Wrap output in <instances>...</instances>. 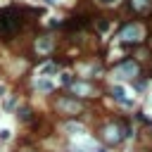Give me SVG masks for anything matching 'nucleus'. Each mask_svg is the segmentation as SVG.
Instances as JSON below:
<instances>
[{
    "mask_svg": "<svg viewBox=\"0 0 152 152\" xmlns=\"http://www.w3.org/2000/svg\"><path fill=\"white\" fill-rule=\"evenodd\" d=\"M21 28L19 10H0V38H10Z\"/></svg>",
    "mask_w": 152,
    "mask_h": 152,
    "instance_id": "nucleus-1",
    "label": "nucleus"
},
{
    "mask_svg": "<svg viewBox=\"0 0 152 152\" xmlns=\"http://www.w3.org/2000/svg\"><path fill=\"white\" fill-rule=\"evenodd\" d=\"M55 107H57V112L64 114V116H76V114L83 112V102H81L78 97H69V95H62V97L55 102Z\"/></svg>",
    "mask_w": 152,
    "mask_h": 152,
    "instance_id": "nucleus-2",
    "label": "nucleus"
},
{
    "mask_svg": "<svg viewBox=\"0 0 152 152\" xmlns=\"http://www.w3.org/2000/svg\"><path fill=\"white\" fill-rule=\"evenodd\" d=\"M100 135H102V140H104V142L116 145L121 138H126V135H128V128H126V126H121V124H107V126H102Z\"/></svg>",
    "mask_w": 152,
    "mask_h": 152,
    "instance_id": "nucleus-3",
    "label": "nucleus"
},
{
    "mask_svg": "<svg viewBox=\"0 0 152 152\" xmlns=\"http://www.w3.org/2000/svg\"><path fill=\"white\" fill-rule=\"evenodd\" d=\"M142 36H145V31H142L140 24H126V26L121 28V33H119V38H121L124 43H133V45L140 43Z\"/></svg>",
    "mask_w": 152,
    "mask_h": 152,
    "instance_id": "nucleus-4",
    "label": "nucleus"
},
{
    "mask_svg": "<svg viewBox=\"0 0 152 152\" xmlns=\"http://www.w3.org/2000/svg\"><path fill=\"white\" fill-rule=\"evenodd\" d=\"M114 74L119 76V78H135L138 74H140V66L133 62V59H126V62H121V64H116V69H114Z\"/></svg>",
    "mask_w": 152,
    "mask_h": 152,
    "instance_id": "nucleus-5",
    "label": "nucleus"
},
{
    "mask_svg": "<svg viewBox=\"0 0 152 152\" xmlns=\"http://www.w3.org/2000/svg\"><path fill=\"white\" fill-rule=\"evenodd\" d=\"M71 93L78 97H86V95H93V86L86 81H76V83H71Z\"/></svg>",
    "mask_w": 152,
    "mask_h": 152,
    "instance_id": "nucleus-6",
    "label": "nucleus"
},
{
    "mask_svg": "<svg viewBox=\"0 0 152 152\" xmlns=\"http://www.w3.org/2000/svg\"><path fill=\"white\" fill-rule=\"evenodd\" d=\"M36 50H38V52H43V55H45V52H50V50H52V38H48V36L38 38V40H36Z\"/></svg>",
    "mask_w": 152,
    "mask_h": 152,
    "instance_id": "nucleus-7",
    "label": "nucleus"
},
{
    "mask_svg": "<svg viewBox=\"0 0 152 152\" xmlns=\"http://www.w3.org/2000/svg\"><path fill=\"white\" fill-rule=\"evenodd\" d=\"M112 95H114L116 102H121V104H131V100L126 97V90H124L121 86H114V88H112Z\"/></svg>",
    "mask_w": 152,
    "mask_h": 152,
    "instance_id": "nucleus-8",
    "label": "nucleus"
},
{
    "mask_svg": "<svg viewBox=\"0 0 152 152\" xmlns=\"http://www.w3.org/2000/svg\"><path fill=\"white\" fill-rule=\"evenodd\" d=\"M150 2H152V0H131V10H133V12H145V10L150 7Z\"/></svg>",
    "mask_w": 152,
    "mask_h": 152,
    "instance_id": "nucleus-9",
    "label": "nucleus"
},
{
    "mask_svg": "<svg viewBox=\"0 0 152 152\" xmlns=\"http://www.w3.org/2000/svg\"><path fill=\"white\" fill-rule=\"evenodd\" d=\"M36 88H38V90H43V93H48V90H52V83H50V81H45V78H40V81L36 83Z\"/></svg>",
    "mask_w": 152,
    "mask_h": 152,
    "instance_id": "nucleus-10",
    "label": "nucleus"
},
{
    "mask_svg": "<svg viewBox=\"0 0 152 152\" xmlns=\"http://www.w3.org/2000/svg\"><path fill=\"white\" fill-rule=\"evenodd\" d=\"M66 131H71V133H83V126H81V124H66Z\"/></svg>",
    "mask_w": 152,
    "mask_h": 152,
    "instance_id": "nucleus-11",
    "label": "nucleus"
},
{
    "mask_svg": "<svg viewBox=\"0 0 152 152\" xmlns=\"http://www.w3.org/2000/svg\"><path fill=\"white\" fill-rule=\"evenodd\" d=\"M26 119H31V112L28 109H21V121H26Z\"/></svg>",
    "mask_w": 152,
    "mask_h": 152,
    "instance_id": "nucleus-12",
    "label": "nucleus"
},
{
    "mask_svg": "<svg viewBox=\"0 0 152 152\" xmlns=\"http://www.w3.org/2000/svg\"><path fill=\"white\" fill-rule=\"evenodd\" d=\"M97 2H100V5H116L119 0H97Z\"/></svg>",
    "mask_w": 152,
    "mask_h": 152,
    "instance_id": "nucleus-13",
    "label": "nucleus"
},
{
    "mask_svg": "<svg viewBox=\"0 0 152 152\" xmlns=\"http://www.w3.org/2000/svg\"><path fill=\"white\" fill-rule=\"evenodd\" d=\"M48 2H57V0H48Z\"/></svg>",
    "mask_w": 152,
    "mask_h": 152,
    "instance_id": "nucleus-14",
    "label": "nucleus"
},
{
    "mask_svg": "<svg viewBox=\"0 0 152 152\" xmlns=\"http://www.w3.org/2000/svg\"><path fill=\"white\" fill-rule=\"evenodd\" d=\"M24 152H31V150H24Z\"/></svg>",
    "mask_w": 152,
    "mask_h": 152,
    "instance_id": "nucleus-15",
    "label": "nucleus"
},
{
    "mask_svg": "<svg viewBox=\"0 0 152 152\" xmlns=\"http://www.w3.org/2000/svg\"><path fill=\"white\" fill-rule=\"evenodd\" d=\"M150 131H152V126H150Z\"/></svg>",
    "mask_w": 152,
    "mask_h": 152,
    "instance_id": "nucleus-16",
    "label": "nucleus"
}]
</instances>
